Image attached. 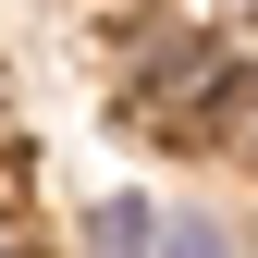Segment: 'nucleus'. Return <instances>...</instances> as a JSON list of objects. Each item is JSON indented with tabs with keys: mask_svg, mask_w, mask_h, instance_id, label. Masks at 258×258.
I'll return each mask as SVG.
<instances>
[{
	"mask_svg": "<svg viewBox=\"0 0 258 258\" xmlns=\"http://www.w3.org/2000/svg\"><path fill=\"white\" fill-rule=\"evenodd\" d=\"M160 234H172V209H160V197H99V209H86V258H160Z\"/></svg>",
	"mask_w": 258,
	"mask_h": 258,
	"instance_id": "nucleus-1",
	"label": "nucleus"
},
{
	"mask_svg": "<svg viewBox=\"0 0 258 258\" xmlns=\"http://www.w3.org/2000/svg\"><path fill=\"white\" fill-rule=\"evenodd\" d=\"M0 258H37V246H25V221H13V209H0Z\"/></svg>",
	"mask_w": 258,
	"mask_h": 258,
	"instance_id": "nucleus-4",
	"label": "nucleus"
},
{
	"mask_svg": "<svg viewBox=\"0 0 258 258\" xmlns=\"http://www.w3.org/2000/svg\"><path fill=\"white\" fill-rule=\"evenodd\" d=\"M221 136H234V148L258 160V74H234V99H221Z\"/></svg>",
	"mask_w": 258,
	"mask_h": 258,
	"instance_id": "nucleus-3",
	"label": "nucleus"
},
{
	"mask_svg": "<svg viewBox=\"0 0 258 258\" xmlns=\"http://www.w3.org/2000/svg\"><path fill=\"white\" fill-rule=\"evenodd\" d=\"M160 258H258L234 221H209V209H172V234H160Z\"/></svg>",
	"mask_w": 258,
	"mask_h": 258,
	"instance_id": "nucleus-2",
	"label": "nucleus"
}]
</instances>
